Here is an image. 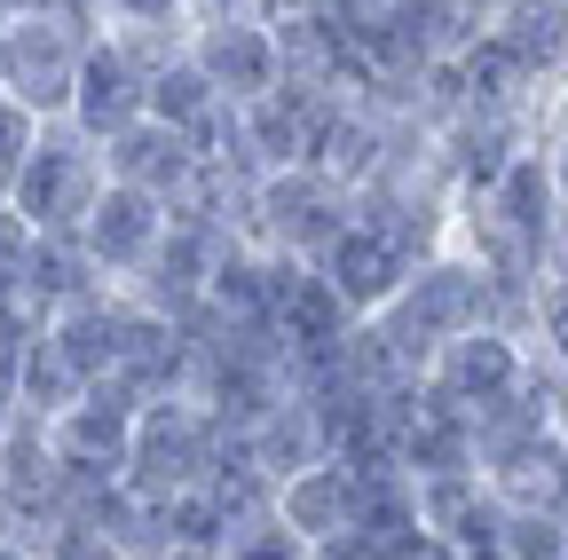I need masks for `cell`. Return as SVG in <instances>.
Masks as SVG:
<instances>
[{"instance_id":"26","label":"cell","mask_w":568,"mask_h":560,"mask_svg":"<svg viewBox=\"0 0 568 560\" xmlns=\"http://www.w3.org/2000/svg\"><path fill=\"white\" fill-rule=\"evenodd\" d=\"M32 143H40V119H32L24 103L0 95V197H9V182H17V166H24Z\"/></svg>"},{"instance_id":"2","label":"cell","mask_w":568,"mask_h":560,"mask_svg":"<svg viewBox=\"0 0 568 560\" xmlns=\"http://www.w3.org/2000/svg\"><path fill=\"white\" fill-rule=\"evenodd\" d=\"M230 435L222 418H213L197 395H159L134 410V435H126V466H119V489H134V498H182V489H205V474L222 466Z\"/></svg>"},{"instance_id":"8","label":"cell","mask_w":568,"mask_h":560,"mask_svg":"<svg viewBox=\"0 0 568 560\" xmlns=\"http://www.w3.org/2000/svg\"><path fill=\"white\" fill-rule=\"evenodd\" d=\"M182 55L197 63V80L222 103H253L276 88V40L268 17H190L182 24Z\"/></svg>"},{"instance_id":"15","label":"cell","mask_w":568,"mask_h":560,"mask_svg":"<svg viewBox=\"0 0 568 560\" xmlns=\"http://www.w3.org/2000/svg\"><path fill=\"white\" fill-rule=\"evenodd\" d=\"M95 151H103V182L151 190L159 205H174V197L190 190V174H197V143H190V134H174V126H159V119L119 126L111 143H95Z\"/></svg>"},{"instance_id":"32","label":"cell","mask_w":568,"mask_h":560,"mask_svg":"<svg viewBox=\"0 0 568 560\" xmlns=\"http://www.w3.org/2000/svg\"><path fill=\"white\" fill-rule=\"evenodd\" d=\"M316 560H364V552H355V544H324Z\"/></svg>"},{"instance_id":"6","label":"cell","mask_w":568,"mask_h":560,"mask_svg":"<svg viewBox=\"0 0 568 560\" xmlns=\"http://www.w3.org/2000/svg\"><path fill=\"white\" fill-rule=\"evenodd\" d=\"M418 387L435 403H450V410H466L481 427V418H497L506 403H521V387H529V339L514 324H481V332L450 339L443 356L418 371Z\"/></svg>"},{"instance_id":"4","label":"cell","mask_w":568,"mask_h":560,"mask_svg":"<svg viewBox=\"0 0 568 560\" xmlns=\"http://www.w3.org/2000/svg\"><path fill=\"white\" fill-rule=\"evenodd\" d=\"M95 190H103V151L88 143L80 126L48 119V126H40V143L24 151V166H17V182H9V197H0V205H9V214H17L32 237H80Z\"/></svg>"},{"instance_id":"28","label":"cell","mask_w":568,"mask_h":560,"mask_svg":"<svg viewBox=\"0 0 568 560\" xmlns=\"http://www.w3.org/2000/svg\"><path fill=\"white\" fill-rule=\"evenodd\" d=\"M24 261H32V230L9 214V205H0V293L24 285Z\"/></svg>"},{"instance_id":"9","label":"cell","mask_w":568,"mask_h":560,"mask_svg":"<svg viewBox=\"0 0 568 560\" xmlns=\"http://www.w3.org/2000/svg\"><path fill=\"white\" fill-rule=\"evenodd\" d=\"M134 410H142V403H134L126 387H111V379L80 387V403L48 418V450H55V466H63V474H88V481H119L126 435H134Z\"/></svg>"},{"instance_id":"16","label":"cell","mask_w":568,"mask_h":560,"mask_svg":"<svg viewBox=\"0 0 568 560\" xmlns=\"http://www.w3.org/2000/svg\"><path fill=\"white\" fill-rule=\"evenodd\" d=\"M268 481H293V474H308V466H324L332 458V418L316 410V403H301V395H284V403H268L245 435H230Z\"/></svg>"},{"instance_id":"17","label":"cell","mask_w":568,"mask_h":560,"mask_svg":"<svg viewBox=\"0 0 568 560\" xmlns=\"http://www.w3.org/2000/svg\"><path fill=\"white\" fill-rule=\"evenodd\" d=\"M126 332H134V301H119L111 285H103L95 301H71V308H55V316H48L55 356H63L71 371H80L88 387L119 371V356H126Z\"/></svg>"},{"instance_id":"14","label":"cell","mask_w":568,"mask_h":560,"mask_svg":"<svg viewBox=\"0 0 568 560\" xmlns=\"http://www.w3.org/2000/svg\"><path fill=\"white\" fill-rule=\"evenodd\" d=\"M403 481H410V474H403ZM497 513H506V506L481 489V474H418V481H410V521H418L426 544H443V552L489 544V537H497Z\"/></svg>"},{"instance_id":"24","label":"cell","mask_w":568,"mask_h":560,"mask_svg":"<svg viewBox=\"0 0 568 560\" xmlns=\"http://www.w3.org/2000/svg\"><path fill=\"white\" fill-rule=\"evenodd\" d=\"M521 339H529V364L568 371V293H545V285H537V301H529V316H521Z\"/></svg>"},{"instance_id":"7","label":"cell","mask_w":568,"mask_h":560,"mask_svg":"<svg viewBox=\"0 0 568 560\" xmlns=\"http://www.w3.org/2000/svg\"><path fill=\"white\" fill-rule=\"evenodd\" d=\"M230 237H213L205 222H174L166 214V237L151 245V261H142L134 276H119V301H134L142 316H159V324H182L190 308H205V285H213V261H222Z\"/></svg>"},{"instance_id":"29","label":"cell","mask_w":568,"mask_h":560,"mask_svg":"<svg viewBox=\"0 0 568 560\" xmlns=\"http://www.w3.org/2000/svg\"><path fill=\"white\" fill-rule=\"evenodd\" d=\"M0 537H17V544H24V498H17L9 481H0Z\"/></svg>"},{"instance_id":"5","label":"cell","mask_w":568,"mask_h":560,"mask_svg":"<svg viewBox=\"0 0 568 560\" xmlns=\"http://www.w3.org/2000/svg\"><path fill=\"white\" fill-rule=\"evenodd\" d=\"M347 222H355V190H339L316 159L253 182V253L308 261V268H316V253H324Z\"/></svg>"},{"instance_id":"35","label":"cell","mask_w":568,"mask_h":560,"mask_svg":"<svg viewBox=\"0 0 568 560\" xmlns=\"http://www.w3.org/2000/svg\"><path fill=\"white\" fill-rule=\"evenodd\" d=\"M166 560H213V552H182V544H174V552H166Z\"/></svg>"},{"instance_id":"18","label":"cell","mask_w":568,"mask_h":560,"mask_svg":"<svg viewBox=\"0 0 568 560\" xmlns=\"http://www.w3.org/2000/svg\"><path fill=\"white\" fill-rule=\"evenodd\" d=\"M489 40L506 48L537 88L568 80V0H497Z\"/></svg>"},{"instance_id":"3","label":"cell","mask_w":568,"mask_h":560,"mask_svg":"<svg viewBox=\"0 0 568 560\" xmlns=\"http://www.w3.org/2000/svg\"><path fill=\"white\" fill-rule=\"evenodd\" d=\"M95 9H24L0 17V95L24 103L40 126L71 111V80H80V55L95 40Z\"/></svg>"},{"instance_id":"1","label":"cell","mask_w":568,"mask_h":560,"mask_svg":"<svg viewBox=\"0 0 568 560\" xmlns=\"http://www.w3.org/2000/svg\"><path fill=\"white\" fill-rule=\"evenodd\" d=\"M364 324L379 332L387 356L418 379L450 339H466V332H481V324H506V316H497V293L481 285V268L443 245V253H426L403 285H395V301H387L379 316H364Z\"/></svg>"},{"instance_id":"21","label":"cell","mask_w":568,"mask_h":560,"mask_svg":"<svg viewBox=\"0 0 568 560\" xmlns=\"http://www.w3.org/2000/svg\"><path fill=\"white\" fill-rule=\"evenodd\" d=\"M80 387H88V379L55 356V339H48V332L24 347V356H17V371H9V403H17V418H40V427H48L55 410H71V403H80Z\"/></svg>"},{"instance_id":"20","label":"cell","mask_w":568,"mask_h":560,"mask_svg":"<svg viewBox=\"0 0 568 560\" xmlns=\"http://www.w3.org/2000/svg\"><path fill=\"white\" fill-rule=\"evenodd\" d=\"M24 293L55 316V308H71V301H95V293H103V276H95V261L80 253V237H32Z\"/></svg>"},{"instance_id":"31","label":"cell","mask_w":568,"mask_h":560,"mask_svg":"<svg viewBox=\"0 0 568 560\" xmlns=\"http://www.w3.org/2000/svg\"><path fill=\"white\" fill-rule=\"evenodd\" d=\"M0 560H40L32 544H17V537H0Z\"/></svg>"},{"instance_id":"11","label":"cell","mask_w":568,"mask_h":560,"mask_svg":"<svg viewBox=\"0 0 568 560\" xmlns=\"http://www.w3.org/2000/svg\"><path fill=\"white\" fill-rule=\"evenodd\" d=\"M410 268H418V261H410L395 237H379L372 222H347V230L316 253V276L332 285V301H339L347 316H379Z\"/></svg>"},{"instance_id":"19","label":"cell","mask_w":568,"mask_h":560,"mask_svg":"<svg viewBox=\"0 0 568 560\" xmlns=\"http://www.w3.org/2000/svg\"><path fill=\"white\" fill-rule=\"evenodd\" d=\"M222 111H230V103L197 80V63H190V55H166L159 72H151V88H142V119H159V126L190 134V143H197V134L222 119Z\"/></svg>"},{"instance_id":"34","label":"cell","mask_w":568,"mask_h":560,"mask_svg":"<svg viewBox=\"0 0 568 560\" xmlns=\"http://www.w3.org/2000/svg\"><path fill=\"white\" fill-rule=\"evenodd\" d=\"M443 560H497V552H489V544H474V552H443Z\"/></svg>"},{"instance_id":"30","label":"cell","mask_w":568,"mask_h":560,"mask_svg":"<svg viewBox=\"0 0 568 560\" xmlns=\"http://www.w3.org/2000/svg\"><path fill=\"white\" fill-rule=\"evenodd\" d=\"M24 9H88V0H0V17H24Z\"/></svg>"},{"instance_id":"12","label":"cell","mask_w":568,"mask_h":560,"mask_svg":"<svg viewBox=\"0 0 568 560\" xmlns=\"http://www.w3.org/2000/svg\"><path fill=\"white\" fill-rule=\"evenodd\" d=\"M142 88H151V72H142V63H134L111 32H95L88 55H80V80H71V111H63V126H80L88 143H111L119 126L142 119Z\"/></svg>"},{"instance_id":"27","label":"cell","mask_w":568,"mask_h":560,"mask_svg":"<svg viewBox=\"0 0 568 560\" xmlns=\"http://www.w3.org/2000/svg\"><path fill=\"white\" fill-rule=\"evenodd\" d=\"M537 285L545 293H568V214L545 222V245H537Z\"/></svg>"},{"instance_id":"25","label":"cell","mask_w":568,"mask_h":560,"mask_svg":"<svg viewBox=\"0 0 568 560\" xmlns=\"http://www.w3.org/2000/svg\"><path fill=\"white\" fill-rule=\"evenodd\" d=\"M213 560H316V544H308V537H293V529H284L276 513H261V521L230 529Z\"/></svg>"},{"instance_id":"33","label":"cell","mask_w":568,"mask_h":560,"mask_svg":"<svg viewBox=\"0 0 568 560\" xmlns=\"http://www.w3.org/2000/svg\"><path fill=\"white\" fill-rule=\"evenodd\" d=\"M9 418H17V403H9V387H0V435H9Z\"/></svg>"},{"instance_id":"13","label":"cell","mask_w":568,"mask_h":560,"mask_svg":"<svg viewBox=\"0 0 568 560\" xmlns=\"http://www.w3.org/2000/svg\"><path fill=\"white\" fill-rule=\"evenodd\" d=\"M355 506H364V466H347V458H324L293 481H276V521L308 537L316 552L355 537Z\"/></svg>"},{"instance_id":"23","label":"cell","mask_w":568,"mask_h":560,"mask_svg":"<svg viewBox=\"0 0 568 560\" xmlns=\"http://www.w3.org/2000/svg\"><path fill=\"white\" fill-rule=\"evenodd\" d=\"M537 166L552 182V205L568 214V80H552L537 103Z\"/></svg>"},{"instance_id":"22","label":"cell","mask_w":568,"mask_h":560,"mask_svg":"<svg viewBox=\"0 0 568 560\" xmlns=\"http://www.w3.org/2000/svg\"><path fill=\"white\" fill-rule=\"evenodd\" d=\"M497 560H568V513H497Z\"/></svg>"},{"instance_id":"10","label":"cell","mask_w":568,"mask_h":560,"mask_svg":"<svg viewBox=\"0 0 568 560\" xmlns=\"http://www.w3.org/2000/svg\"><path fill=\"white\" fill-rule=\"evenodd\" d=\"M166 237V205L151 190H126V182H103L88 222H80V253L95 261L103 285H119V276H134L142 261H151V245Z\"/></svg>"}]
</instances>
